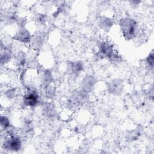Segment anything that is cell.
<instances>
[{"mask_svg": "<svg viewBox=\"0 0 154 154\" xmlns=\"http://www.w3.org/2000/svg\"><path fill=\"white\" fill-rule=\"evenodd\" d=\"M84 65L82 61L75 60L67 63V71L68 74L72 77H78L84 70Z\"/></svg>", "mask_w": 154, "mask_h": 154, "instance_id": "5b68a950", "label": "cell"}, {"mask_svg": "<svg viewBox=\"0 0 154 154\" xmlns=\"http://www.w3.org/2000/svg\"><path fill=\"white\" fill-rule=\"evenodd\" d=\"M146 64L150 70L153 69L154 66V55L153 52L151 51L146 58Z\"/></svg>", "mask_w": 154, "mask_h": 154, "instance_id": "44dd1931", "label": "cell"}, {"mask_svg": "<svg viewBox=\"0 0 154 154\" xmlns=\"http://www.w3.org/2000/svg\"><path fill=\"white\" fill-rule=\"evenodd\" d=\"M97 82L96 78L93 75H87L82 80L80 84V89L89 93L94 88Z\"/></svg>", "mask_w": 154, "mask_h": 154, "instance_id": "ba28073f", "label": "cell"}, {"mask_svg": "<svg viewBox=\"0 0 154 154\" xmlns=\"http://www.w3.org/2000/svg\"><path fill=\"white\" fill-rule=\"evenodd\" d=\"M120 32L125 39L131 40L138 34L139 27L137 21L131 17L122 18L119 22Z\"/></svg>", "mask_w": 154, "mask_h": 154, "instance_id": "6da1fadb", "label": "cell"}, {"mask_svg": "<svg viewBox=\"0 0 154 154\" xmlns=\"http://www.w3.org/2000/svg\"><path fill=\"white\" fill-rule=\"evenodd\" d=\"M140 137V132L137 129H131L128 131L125 135V138L129 142L138 140Z\"/></svg>", "mask_w": 154, "mask_h": 154, "instance_id": "e0dca14e", "label": "cell"}, {"mask_svg": "<svg viewBox=\"0 0 154 154\" xmlns=\"http://www.w3.org/2000/svg\"><path fill=\"white\" fill-rule=\"evenodd\" d=\"M16 95L17 90L15 87H8L4 92V96L8 100H12L14 99Z\"/></svg>", "mask_w": 154, "mask_h": 154, "instance_id": "ffe728a7", "label": "cell"}, {"mask_svg": "<svg viewBox=\"0 0 154 154\" xmlns=\"http://www.w3.org/2000/svg\"><path fill=\"white\" fill-rule=\"evenodd\" d=\"M31 47L35 50H40L43 46L44 43V36L42 34H37L34 36H32V40L31 42Z\"/></svg>", "mask_w": 154, "mask_h": 154, "instance_id": "5bb4252c", "label": "cell"}, {"mask_svg": "<svg viewBox=\"0 0 154 154\" xmlns=\"http://www.w3.org/2000/svg\"><path fill=\"white\" fill-rule=\"evenodd\" d=\"M22 147L21 138L18 135H7L2 143V148L7 152H17Z\"/></svg>", "mask_w": 154, "mask_h": 154, "instance_id": "3957f363", "label": "cell"}, {"mask_svg": "<svg viewBox=\"0 0 154 154\" xmlns=\"http://www.w3.org/2000/svg\"><path fill=\"white\" fill-rule=\"evenodd\" d=\"M23 131L26 134H31L34 130V125L32 121L29 119H26L23 120Z\"/></svg>", "mask_w": 154, "mask_h": 154, "instance_id": "ac0fdd59", "label": "cell"}, {"mask_svg": "<svg viewBox=\"0 0 154 154\" xmlns=\"http://www.w3.org/2000/svg\"><path fill=\"white\" fill-rule=\"evenodd\" d=\"M42 114L47 119H54L57 116L56 108L50 101L45 102L42 106Z\"/></svg>", "mask_w": 154, "mask_h": 154, "instance_id": "9c48e42d", "label": "cell"}, {"mask_svg": "<svg viewBox=\"0 0 154 154\" xmlns=\"http://www.w3.org/2000/svg\"><path fill=\"white\" fill-rule=\"evenodd\" d=\"M18 17L16 12L12 10L7 11L3 15V20L5 23L7 24H11L17 22Z\"/></svg>", "mask_w": 154, "mask_h": 154, "instance_id": "9a60e30c", "label": "cell"}, {"mask_svg": "<svg viewBox=\"0 0 154 154\" xmlns=\"http://www.w3.org/2000/svg\"><path fill=\"white\" fill-rule=\"evenodd\" d=\"M124 90V82L120 78L112 79L108 84V92L114 96H120Z\"/></svg>", "mask_w": 154, "mask_h": 154, "instance_id": "52a82bcc", "label": "cell"}, {"mask_svg": "<svg viewBox=\"0 0 154 154\" xmlns=\"http://www.w3.org/2000/svg\"><path fill=\"white\" fill-rule=\"evenodd\" d=\"M44 94L47 100H52L56 95V87L52 84L49 85L44 89Z\"/></svg>", "mask_w": 154, "mask_h": 154, "instance_id": "2e32d148", "label": "cell"}, {"mask_svg": "<svg viewBox=\"0 0 154 154\" xmlns=\"http://www.w3.org/2000/svg\"><path fill=\"white\" fill-rule=\"evenodd\" d=\"M40 97L36 90L28 88L22 97V104L23 106L34 108L40 103Z\"/></svg>", "mask_w": 154, "mask_h": 154, "instance_id": "277c9868", "label": "cell"}, {"mask_svg": "<svg viewBox=\"0 0 154 154\" xmlns=\"http://www.w3.org/2000/svg\"><path fill=\"white\" fill-rule=\"evenodd\" d=\"M99 25L101 29L105 32H109L112 28L114 21L112 18L105 15H102L99 18Z\"/></svg>", "mask_w": 154, "mask_h": 154, "instance_id": "8fae6325", "label": "cell"}, {"mask_svg": "<svg viewBox=\"0 0 154 154\" xmlns=\"http://www.w3.org/2000/svg\"><path fill=\"white\" fill-rule=\"evenodd\" d=\"M98 55L106 58L112 63H119L122 60L120 55L116 51L114 45L108 40H100L97 43Z\"/></svg>", "mask_w": 154, "mask_h": 154, "instance_id": "7a4b0ae2", "label": "cell"}, {"mask_svg": "<svg viewBox=\"0 0 154 154\" xmlns=\"http://www.w3.org/2000/svg\"><path fill=\"white\" fill-rule=\"evenodd\" d=\"M14 62L18 67H23L27 62V55L25 51H19L14 55Z\"/></svg>", "mask_w": 154, "mask_h": 154, "instance_id": "4fadbf2b", "label": "cell"}, {"mask_svg": "<svg viewBox=\"0 0 154 154\" xmlns=\"http://www.w3.org/2000/svg\"><path fill=\"white\" fill-rule=\"evenodd\" d=\"M54 81L52 72L49 69H45L43 71L41 76V85L43 89L51 85Z\"/></svg>", "mask_w": 154, "mask_h": 154, "instance_id": "7c38bea8", "label": "cell"}, {"mask_svg": "<svg viewBox=\"0 0 154 154\" xmlns=\"http://www.w3.org/2000/svg\"><path fill=\"white\" fill-rule=\"evenodd\" d=\"M0 125L1 129L4 131H7L11 127L10 119L5 115H1L0 117Z\"/></svg>", "mask_w": 154, "mask_h": 154, "instance_id": "d6986e66", "label": "cell"}, {"mask_svg": "<svg viewBox=\"0 0 154 154\" xmlns=\"http://www.w3.org/2000/svg\"><path fill=\"white\" fill-rule=\"evenodd\" d=\"M35 18V22L41 25H44L46 24V22H47V17L45 15V14L43 13H37L34 17Z\"/></svg>", "mask_w": 154, "mask_h": 154, "instance_id": "7402d4cb", "label": "cell"}, {"mask_svg": "<svg viewBox=\"0 0 154 154\" xmlns=\"http://www.w3.org/2000/svg\"><path fill=\"white\" fill-rule=\"evenodd\" d=\"M32 38V36L30 31L25 27L19 28L13 36V39L23 44L30 43Z\"/></svg>", "mask_w": 154, "mask_h": 154, "instance_id": "8992f818", "label": "cell"}, {"mask_svg": "<svg viewBox=\"0 0 154 154\" xmlns=\"http://www.w3.org/2000/svg\"><path fill=\"white\" fill-rule=\"evenodd\" d=\"M14 55L12 49L9 46H5V48L1 51V66H5L11 62Z\"/></svg>", "mask_w": 154, "mask_h": 154, "instance_id": "30bf717a", "label": "cell"}, {"mask_svg": "<svg viewBox=\"0 0 154 154\" xmlns=\"http://www.w3.org/2000/svg\"><path fill=\"white\" fill-rule=\"evenodd\" d=\"M140 2L141 1H132L130 2L132 5H135V6H137L138 5H139V4H140Z\"/></svg>", "mask_w": 154, "mask_h": 154, "instance_id": "603a6c76", "label": "cell"}]
</instances>
